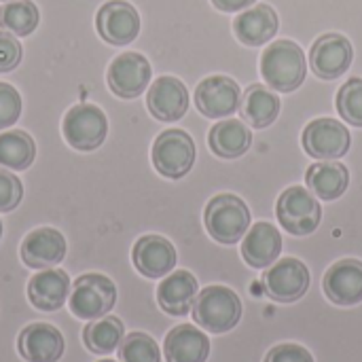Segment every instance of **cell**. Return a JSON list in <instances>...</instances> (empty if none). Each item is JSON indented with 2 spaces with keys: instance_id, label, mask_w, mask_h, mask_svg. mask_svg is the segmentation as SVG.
<instances>
[{
  "instance_id": "13",
  "label": "cell",
  "mask_w": 362,
  "mask_h": 362,
  "mask_svg": "<svg viewBox=\"0 0 362 362\" xmlns=\"http://www.w3.org/2000/svg\"><path fill=\"white\" fill-rule=\"evenodd\" d=\"M354 49L352 42L344 34H322L316 38L310 51V64L312 72L325 81L339 78L350 66H352Z\"/></svg>"
},
{
  "instance_id": "18",
  "label": "cell",
  "mask_w": 362,
  "mask_h": 362,
  "mask_svg": "<svg viewBox=\"0 0 362 362\" xmlns=\"http://www.w3.org/2000/svg\"><path fill=\"white\" fill-rule=\"evenodd\" d=\"M17 348L21 358L28 362H57L64 356L62 333L47 322H34L19 333Z\"/></svg>"
},
{
  "instance_id": "12",
  "label": "cell",
  "mask_w": 362,
  "mask_h": 362,
  "mask_svg": "<svg viewBox=\"0 0 362 362\" xmlns=\"http://www.w3.org/2000/svg\"><path fill=\"white\" fill-rule=\"evenodd\" d=\"M95 28L100 38L108 45H129L140 34V15L134 4L125 0H108L95 15Z\"/></svg>"
},
{
  "instance_id": "5",
  "label": "cell",
  "mask_w": 362,
  "mask_h": 362,
  "mask_svg": "<svg viewBox=\"0 0 362 362\" xmlns=\"http://www.w3.org/2000/svg\"><path fill=\"white\" fill-rule=\"evenodd\" d=\"M276 214L280 225L291 235H310L318 229L322 221V208L316 195L303 187H288L276 206Z\"/></svg>"
},
{
  "instance_id": "7",
  "label": "cell",
  "mask_w": 362,
  "mask_h": 362,
  "mask_svg": "<svg viewBox=\"0 0 362 362\" xmlns=\"http://www.w3.org/2000/svg\"><path fill=\"white\" fill-rule=\"evenodd\" d=\"M66 142L76 151H95L104 144L108 134V119L102 108L93 104L72 106L62 123Z\"/></svg>"
},
{
  "instance_id": "24",
  "label": "cell",
  "mask_w": 362,
  "mask_h": 362,
  "mask_svg": "<svg viewBox=\"0 0 362 362\" xmlns=\"http://www.w3.org/2000/svg\"><path fill=\"white\" fill-rule=\"evenodd\" d=\"M305 182H308V189L316 197H320L325 202H333V199H339L348 191L350 170L337 159L318 161V163L308 168Z\"/></svg>"
},
{
  "instance_id": "19",
  "label": "cell",
  "mask_w": 362,
  "mask_h": 362,
  "mask_svg": "<svg viewBox=\"0 0 362 362\" xmlns=\"http://www.w3.org/2000/svg\"><path fill=\"white\" fill-rule=\"evenodd\" d=\"M242 257L255 269L272 267L282 252V235L272 223L252 225L242 238Z\"/></svg>"
},
{
  "instance_id": "32",
  "label": "cell",
  "mask_w": 362,
  "mask_h": 362,
  "mask_svg": "<svg viewBox=\"0 0 362 362\" xmlns=\"http://www.w3.org/2000/svg\"><path fill=\"white\" fill-rule=\"evenodd\" d=\"M19 117H21L19 91L8 83H0V129L11 127L13 123H17Z\"/></svg>"
},
{
  "instance_id": "26",
  "label": "cell",
  "mask_w": 362,
  "mask_h": 362,
  "mask_svg": "<svg viewBox=\"0 0 362 362\" xmlns=\"http://www.w3.org/2000/svg\"><path fill=\"white\" fill-rule=\"evenodd\" d=\"M280 106H282V102H280L278 93L272 87L257 83L244 91L240 112H242L246 123H250L257 129H265L278 119Z\"/></svg>"
},
{
  "instance_id": "20",
  "label": "cell",
  "mask_w": 362,
  "mask_h": 362,
  "mask_svg": "<svg viewBox=\"0 0 362 362\" xmlns=\"http://www.w3.org/2000/svg\"><path fill=\"white\" fill-rule=\"evenodd\" d=\"M70 297V278L62 269H45L30 278L28 299L40 312H57Z\"/></svg>"
},
{
  "instance_id": "4",
  "label": "cell",
  "mask_w": 362,
  "mask_h": 362,
  "mask_svg": "<svg viewBox=\"0 0 362 362\" xmlns=\"http://www.w3.org/2000/svg\"><path fill=\"white\" fill-rule=\"evenodd\" d=\"M117 303V286L102 274L81 276L68 297L70 312L81 320H98L106 316Z\"/></svg>"
},
{
  "instance_id": "31",
  "label": "cell",
  "mask_w": 362,
  "mask_h": 362,
  "mask_svg": "<svg viewBox=\"0 0 362 362\" xmlns=\"http://www.w3.org/2000/svg\"><path fill=\"white\" fill-rule=\"evenodd\" d=\"M337 112L350 125L362 127V78H350L337 91Z\"/></svg>"
},
{
  "instance_id": "1",
  "label": "cell",
  "mask_w": 362,
  "mask_h": 362,
  "mask_svg": "<svg viewBox=\"0 0 362 362\" xmlns=\"http://www.w3.org/2000/svg\"><path fill=\"white\" fill-rule=\"evenodd\" d=\"M261 74L267 87L291 93L299 89L308 74L303 49L293 40H276L261 55Z\"/></svg>"
},
{
  "instance_id": "33",
  "label": "cell",
  "mask_w": 362,
  "mask_h": 362,
  "mask_svg": "<svg viewBox=\"0 0 362 362\" xmlns=\"http://www.w3.org/2000/svg\"><path fill=\"white\" fill-rule=\"evenodd\" d=\"M21 197H23L21 180L13 172L0 168V212L15 210L19 206Z\"/></svg>"
},
{
  "instance_id": "36",
  "label": "cell",
  "mask_w": 362,
  "mask_h": 362,
  "mask_svg": "<svg viewBox=\"0 0 362 362\" xmlns=\"http://www.w3.org/2000/svg\"><path fill=\"white\" fill-rule=\"evenodd\" d=\"M257 0H212V4L223 11V13H235V11H244L250 4H255Z\"/></svg>"
},
{
  "instance_id": "23",
  "label": "cell",
  "mask_w": 362,
  "mask_h": 362,
  "mask_svg": "<svg viewBox=\"0 0 362 362\" xmlns=\"http://www.w3.org/2000/svg\"><path fill=\"white\" fill-rule=\"evenodd\" d=\"M163 354L168 362H206L210 356V339L193 325H178L168 333Z\"/></svg>"
},
{
  "instance_id": "34",
  "label": "cell",
  "mask_w": 362,
  "mask_h": 362,
  "mask_svg": "<svg viewBox=\"0 0 362 362\" xmlns=\"http://www.w3.org/2000/svg\"><path fill=\"white\" fill-rule=\"evenodd\" d=\"M23 49L17 36L0 30V72H11L21 64Z\"/></svg>"
},
{
  "instance_id": "37",
  "label": "cell",
  "mask_w": 362,
  "mask_h": 362,
  "mask_svg": "<svg viewBox=\"0 0 362 362\" xmlns=\"http://www.w3.org/2000/svg\"><path fill=\"white\" fill-rule=\"evenodd\" d=\"M0 238H2V221H0Z\"/></svg>"
},
{
  "instance_id": "11",
  "label": "cell",
  "mask_w": 362,
  "mask_h": 362,
  "mask_svg": "<svg viewBox=\"0 0 362 362\" xmlns=\"http://www.w3.org/2000/svg\"><path fill=\"white\" fill-rule=\"evenodd\" d=\"M240 104L242 89L229 76H208L195 89V106L208 119H227L240 110Z\"/></svg>"
},
{
  "instance_id": "15",
  "label": "cell",
  "mask_w": 362,
  "mask_h": 362,
  "mask_svg": "<svg viewBox=\"0 0 362 362\" xmlns=\"http://www.w3.org/2000/svg\"><path fill=\"white\" fill-rule=\"evenodd\" d=\"M132 261L144 278L159 280L174 272L178 255L170 240L151 233V235H142L134 244Z\"/></svg>"
},
{
  "instance_id": "10",
  "label": "cell",
  "mask_w": 362,
  "mask_h": 362,
  "mask_svg": "<svg viewBox=\"0 0 362 362\" xmlns=\"http://www.w3.org/2000/svg\"><path fill=\"white\" fill-rule=\"evenodd\" d=\"M301 140L305 153L320 161H333L344 157L352 144V136L346 123H339L337 119H329V117L308 123Z\"/></svg>"
},
{
  "instance_id": "3",
  "label": "cell",
  "mask_w": 362,
  "mask_h": 362,
  "mask_svg": "<svg viewBox=\"0 0 362 362\" xmlns=\"http://www.w3.org/2000/svg\"><path fill=\"white\" fill-rule=\"evenodd\" d=\"M204 223L218 244H235L250 229V210L238 195L223 193L208 202Z\"/></svg>"
},
{
  "instance_id": "6",
  "label": "cell",
  "mask_w": 362,
  "mask_h": 362,
  "mask_svg": "<svg viewBox=\"0 0 362 362\" xmlns=\"http://www.w3.org/2000/svg\"><path fill=\"white\" fill-rule=\"evenodd\" d=\"M151 157L161 176L178 180L187 176L195 163V142L185 129H165L157 136Z\"/></svg>"
},
{
  "instance_id": "38",
  "label": "cell",
  "mask_w": 362,
  "mask_h": 362,
  "mask_svg": "<svg viewBox=\"0 0 362 362\" xmlns=\"http://www.w3.org/2000/svg\"><path fill=\"white\" fill-rule=\"evenodd\" d=\"M100 362H115V361H100Z\"/></svg>"
},
{
  "instance_id": "39",
  "label": "cell",
  "mask_w": 362,
  "mask_h": 362,
  "mask_svg": "<svg viewBox=\"0 0 362 362\" xmlns=\"http://www.w3.org/2000/svg\"><path fill=\"white\" fill-rule=\"evenodd\" d=\"M2 2H11V0H2Z\"/></svg>"
},
{
  "instance_id": "21",
  "label": "cell",
  "mask_w": 362,
  "mask_h": 362,
  "mask_svg": "<svg viewBox=\"0 0 362 362\" xmlns=\"http://www.w3.org/2000/svg\"><path fill=\"white\" fill-rule=\"evenodd\" d=\"M280 28L278 13L269 4H255L250 8H244L233 21V32L240 42L248 47H261L269 42Z\"/></svg>"
},
{
  "instance_id": "22",
  "label": "cell",
  "mask_w": 362,
  "mask_h": 362,
  "mask_svg": "<svg viewBox=\"0 0 362 362\" xmlns=\"http://www.w3.org/2000/svg\"><path fill=\"white\" fill-rule=\"evenodd\" d=\"M197 293L199 286L191 272H172L161 280L157 288V303L170 316H187L193 308Z\"/></svg>"
},
{
  "instance_id": "35",
  "label": "cell",
  "mask_w": 362,
  "mask_h": 362,
  "mask_svg": "<svg viewBox=\"0 0 362 362\" xmlns=\"http://www.w3.org/2000/svg\"><path fill=\"white\" fill-rule=\"evenodd\" d=\"M265 362H314L310 350L297 344H280L272 348L265 356Z\"/></svg>"
},
{
  "instance_id": "28",
  "label": "cell",
  "mask_w": 362,
  "mask_h": 362,
  "mask_svg": "<svg viewBox=\"0 0 362 362\" xmlns=\"http://www.w3.org/2000/svg\"><path fill=\"white\" fill-rule=\"evenodd\" d=\"M36 159V144L23 129H11L0 134V168L21 172Z\"/></svg>"
},
{
  "instance_id": "25",
  "label": "cell",
  "mask_w": 362,
  "mask_h": 362,
  "mask_svg": "<svg viewBox=\"0 0 362 362\" xmlns=\"http://www.w3.org/2000/svg\"><path fill=\"white\" fill-rule=\"evenodd\" d=\"M208 144L216 157L238 159L244 153H248L252 144V132L240 119H225L221 123H214L208 136Z\"/></svg>"
},
{
  "instance_id": "16",
  "label": "cell",
  "mask_w": 362,
  "mask_h": 362,
  "mask_svg": "<svg viewBox=\"0 0 362 362\" xmlns=\"http://www.w3.org/2000/svg\"><path fill=\"white\" fill-rule=\"evenodd\" d=\"M322 288L329 301L341 308L362 303V261L341 259L329 267L322 280Z\"/></svg>"
},
{
  "instance_id": "8",
  "label": "cell",
  "mask_w": 362,
  "mask_h": 362,
  "mask_svg": "<svg viewBox=\"0 0 362 362\" xmlns=\"http://www.w3.org/2000/svg\"><path fill=\"white\" fill-rule=\"evenodd\" d=\"M312 276L303 261L288 257L276 261L263 276L265 293L278 303H295L305 297Z\"/></svg>"
},
{
  "instance_id": "30",
  "label": "cell",
  "mask_w": 362,
  "mask_h": 362,
  "mask_svg": "<svg viewBox=\"0 0 362 362\" xmlns=\"http://www.w3.org/2000/svg\"><path fill=\"white\" fill-rule=\"evenodd\" d=\"M121 362H161L157 341L146 333H129L119 346Z\"/></svg>"
},
{
  "instance_id": "17",
  "label": "cell",
  "mask_w": 362,
  "mask_h": 362,
  "mask_svg": "<svg viewBox=\"0 0 362 362\" xmlns=\"http://www.w3.org/2000/svg\"><path fill=\"white\" fill-rule=\"evenodd\" d=\"M148 112L157 121H178L189 110V91L176 76H159L146 93Z\"/></svg>"
},
{
  "instance_id": "14",
  "label": "cell",
  "mask_w": 362,
  "mask_h": 362,
  "mask_svg": "<svg viewBox=\"0 0 362 362\" xmlns=\"http://www.w3.org/2000/svg\"><path fill=\"white\" fill-rule=\"evenodd\" d=\"M66 238L53 227H38L21 242V261L30 269H51L66 259Z\"/></svg>"
},
{
  "instance_id": "29",
  "label": "cell",
  "mask_w": 362,
  "mask_h": 362,
  "mask_svg": "<svg viewBox=\"0 0 362 362\" xmlns=\"http://www.w3.org/2000/svg\"><path fill=\"white\" fill-rule=\"evenodd\" d=\"M40 13L32 0H11L0 6V28L13 36H28L38 28Z\"/></svg>"
},
{
  "instance_id": "27",
  "label": "cell",
  "mask_w": 362,
  "mask_h": 362,
  "mask_svg": "<svg viewBox=\"0 0 362 362\" xmlns=\"http://www.w3.org/2000/svg\"><path fill=\"white\" fill-rule=\"evenodd\" d=\"M125 337V327L117 316H102L98 320H89L83 329L85 348L93 354H112Z\"/></svg>"
},
{
  "instance_id": "9",
  "label": "cell",
  "mask_w": 362,
  "mask_h": 362,
  "mask_svg": "<svg viewBox=\"0 0 362 362\" xmlns=\"http://www.w3.org/2000/svg\"><path fill=\"white\" fill-rule=\"evenodd\" d=\"M151 74L153 70H151L148 59L142 53L127 51V53L117 55L110 62L106 81L115 95L123 100H134L148 89Z\"/></svg>"
},
{
  "instance_id": "2",
  "label": "cell",
  "mask_w": 362,
  "mask_h": 362,
  "mask_svg": "<svg viewBox=\"0 0 362 362\" xmlns=\"http://www.w3.org/2000/svg\"><path fill=\"white\" fill-rule=\"evenodd\" d=\"M193 320L208 333H229L242 320V301L227 286H208L193 301Z\"/></svg>"
}]
</instances>
